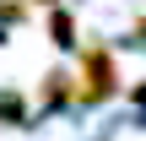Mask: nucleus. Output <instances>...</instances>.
I'll return each instance as SVG.
<instances>
[{
  "label": "nucleus",
  "mask_w": 146,
  "mask_h": 141,
  "mask_svg": "<svg viewBox=\"0 0 146 141\" xmlns=\"http://www.w3.org/2000/svg\"><path fill=\"white\" fill-rule=\"evenodd\" d=\"M76 82H87V87H81V103H103V98L119 87L114 54H108V49H87V60H81V76H76Z\"/></svg>",
  "instance_id": "obj_1"
},
{
  "label": "nucleus",
  "mask_w": 146,
  "mask_h": 141,
  "mask_svg": "<svg viewBox=\"0 0 146 141\" xmlns=\"http://www.w3.org/2000/svg\"><path fill=\"white\" fill-rule=\"evenodd\" d=\"M70 98H81L76 76H70V71H49V76H43V103L60 109V103H70Z\"/></svg>",
  "instance_id": "obj_2"
},
{
  "label": "nucleus",
  "mask_w": 146,
  "mask_h": 141,
  "mask_svg": "<svg viewBox=\"0 0 146 141\" xmlns=\"http://www.w3.org/2000/svg\"><path fill=\"white\" fill-rule=\"evenodd\" d=\"M49 43H60V49H70V43H76V22H70L65 11H54V16H49Z\"/></svg>",
  "instance_id": "obj_3"
},
{
  "label": "nucleus",
  "mask_w": 146,
  "mask_h": 141,
  "mask_svg": "<svg viewBox=\"0 0 146 141\" xmlns=\"http://www.w3.org/2000/svg\"><path fill=\"white\" fill-rule=\"evenodd\" d=\"M22 120V92H5L0 98V125H16Z\"/></svg>",
  "instance_id": "obj_4"
}]
</instances>
